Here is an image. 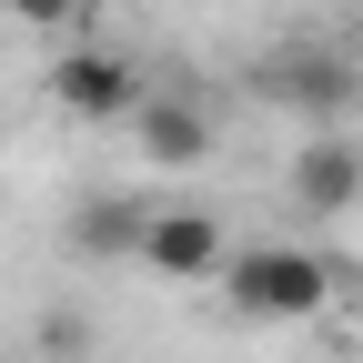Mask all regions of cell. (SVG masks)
Segmentation results:
<instances>
[{"instance_id": "6da1fadb", "label": "cell", "mask_w": 363, "mask_h": 363, "mask_svg": "<svg viewBox=\"0 0 363 363\" xmlns=\"http://www.w3.org/2000/svg\"><path fill=\"white\" fill-rule=\"evenodd\" d=\"M222 303H233L242 323H313V313L333 303V262L303 252V242H233Z\"/></svg>"}, {"instance_id": "7a4b0ae2", "label": "cell", "mask_w": 363, "mask_h": 363, "mask_svg": "<svg viewBox=\"0 0 363 363\" xmlns=\"http://www.w3.org/2000/svg\"><path fill=\"white\" fill-rule=\"evenodd\" d=\"M252 91L272 111H303V121H333V111H353V91H363V71L333 51V40H283V51H262L252 61Z\"/></svg>"}, {"instance_id": "3957f363", "label": "cell", "mask_w": 363, "mask_h": 363, "mask_svg": "<svg viewBox=\"0 0 363 363\" xmlns=\"http://www.w3.org/2000/svg\"><path fill=\"white\" fill-rule=\"evenodd\" d=\"M40 91H51L71 121H131L152 81H142V61H131V51H101V40H91V51H61L51 71H40Z\"/></svg>"}, {"instance_id": "277c9868", "label": "cell", "mask_w": 363, "mask_h": 363, "mask_svg": "<svg viewBox=\"0 0 363 363\" xmlns=\"http://www.w3.org/2000/svg\"><path fill=\"white\" fill-rule=\"evenodd\" d=\"M222 262H233V233H222L202 202L152 212V233H142V272H162V283H222Z\"/></svg>"}, {"instance_id": "5b68a950", "label": "cell", "mask_w": 363, "mask_h": 363, "mask_svg": "<svg viewBox=\"0 0 363 363\" xmlns=\"http://www.w3.org/2000/svg\"><path fill=\"white\" fill-rule=\"evenodd\" d=\"M131 131H142V162H152V172H192V162L212 152V111L192 101V91H142Z\"/></svg>"}, {"instance_id": "8992f818", "label": "cell", "mask_w": 363, "mask_h": 363, "mask_svg": "<svg viewBox=\"0 0 363 363\" xmlns=\"http://www.w3.org/2000/svg\"><path fill=\"white\" fill-rule=\"evenodd\" d=\"M293 202H303L313 222H333V212L363 202V142H353V131H313V142H303V162H293Z\"/></svg>"}, {"instance_id": "52a82bcc", "label": "cell", "mask_w": 363, "mask_h": 363, "mask_svg": "<svg viewBox=\"0 0 363 363\" xmlns=\"http://www.w3.org/2000/svg\"><path fill=\"white\" fill-rule=\"evenodd\" d=\"M142 233H152V212L121 202V192H91V202L71 212V242H81L91 262H142Z\"/></svg>"}, {"instance_id": "ba28073f", "label": "cell", "mask_w": 363, "mask_h": 363, "mask_svg": "<svg viewBox=\"0 0 363 363\" xmlns=\"http://www.w3.org/2000/svg\"><path fill=\"white\" fill-rule=\"evenodd\" d=\"M11 21H30V30H61V21H81V0H11Z\"/></svg>"}, {"instance_id": "9c48e42d", "label": "cell", "mask_w": 363, "mask_h": 363, "mask_svg": "<svg viewBox=\"0 0 363 363\" xmlns=\"http://www.w3.org/2000/svg\"><path fill=\"white\" fill-rule=\"evenodd\" d=\"M353 353H363V323H353Z\"/></svg>"}]
</instances>
